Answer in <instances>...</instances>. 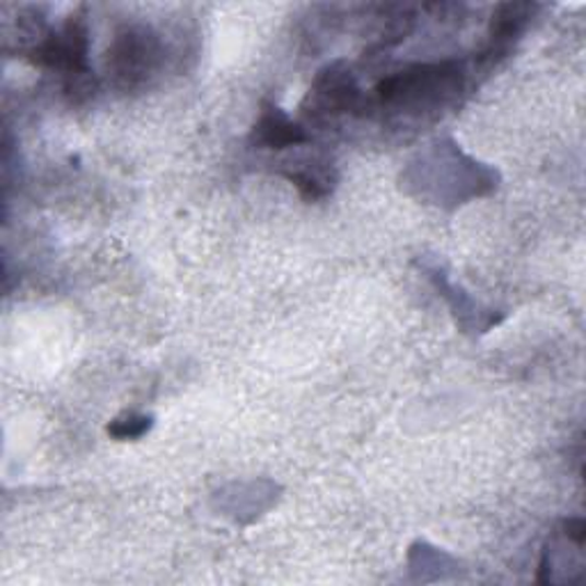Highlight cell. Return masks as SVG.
<instances>
[{
    "label": "cell",
    "mask_w": 586,
    "mask_h": 586,
    "mask_svg": "<svg viewBox=\"0 0 586 586\" xmlns=\"http://www.w3.org/2000/svg\"><path fill=\"white\" fill-rule=\"evenodd\" d=\"M33 62L65 71L69 79H87V28L83 16H71L62 33L44 39L31 51Z\"/></svg>",
    "instance_id": "1"
},
{
    "label": "cell",
    "mask_w": 586,
    "mask_h": 586,
    "mask_svg": "<svg viewBox=\"0 0 586 586\" xmlns=\"http://www.w3.org/2000/svg\"><path fill=\"white\" fill-rule=\"evenodd\" d=\"M159 42L142 31H129L119 35L108 54V69L119 85L133 87L154 71L159 62Z\"/></svg>",
    "instance_id": "2"
},
{
    "label": "cell",
    "mask_w": 586,
    "mask_h": 586,
    "mask_svg": "<svg viewBox=\"0 0 586 586\" xmlns=\"http://www.w3.org/2000/svg\"><path fill=\"white\" fill-rule=\"evenodd\" d=\"M314 96L326 113H344L360 102V92L349 77V71L330 67L314 85Z\"/></svg>",
    "instance_id": "3"
},
{
    "label": "cell",
    "mask_w": 586,
    "mask_h": 586,
    "mask_svg": "<svg viewBox=\"0 0 586 586\" xmlns=\"http://www.w3.org/2000/svg\"><path fill=\"white\" fill-rule=\"evenodd\" d=\"M305 131L286 119L278 108H266L253 131V142H259L268 150H282V146H293L305 142Z\"/></svg>",
    "instance_id": "4"
},
{
    "label": "cell",
    "mask_w": 586,
    "mask_h": 586,
    "mask_svg": "<svg viewBox=\"0 0 586 586\" xmlns=\"http://www.w3.org/2000/svg\"><path fill=\"white\" fill-rule=\"evenodd\" d=\"M289 179L301 188V192L309 200H319L326 198L330 192V175L324 173V169H301L296 175H289Z\"/></svg>",
    "instance_id": "5"
},
{
    "label": "cell",
    "mask_w": 586,
    "mask_h": 586,
    "mask_svg": "<svg viewBox=\"0 0 586 586\" xmlns=\"http://www.w3.org/2000/svg\"><path fill=\"white\" fill-rule=\"evenodd\" d=\"M150 429H152V418H144V414H127V418L115 420L108 426V433L117 440H136V437H142Z\"/></svg>",
    "instance_id": "6"
},
{
    "label": "cell",
    "mask_w": 586,
    "mask_h": 586,
    "mask_svg": "<svg viewBox=\"0 0 586 586\" xmlns=\"http://www.w3.org/2000/svg\"><path fill=\"white\" fill-rule=\"evenodd\" d=\"M566 534L571 536V539H573L575 543H582V541H584V534H586V525H584V520H569V523H566Z\"/></svg>",
    "instance_id": "7"
}]
</instances>
